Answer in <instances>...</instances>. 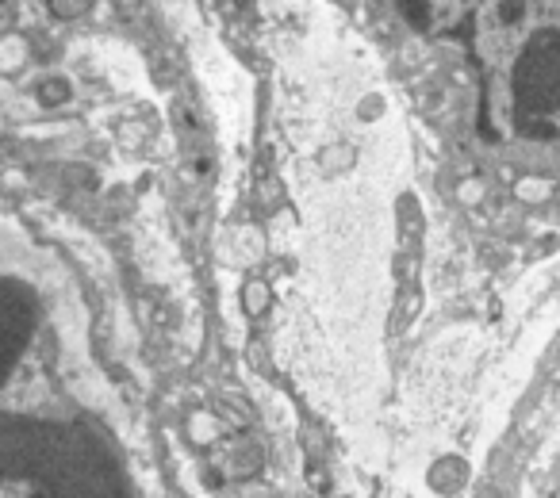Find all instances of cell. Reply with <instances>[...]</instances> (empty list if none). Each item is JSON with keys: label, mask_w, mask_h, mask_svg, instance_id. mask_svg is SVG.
<instances>
[{"label": "cell", "mask_w": 560, "mask_h": 498, "mask_svg": "<svg viewBox=\"0 0 560 498\" xmlns=\"http://www.w3.org/2000/svg\"><path fill=\"white\" fill-rule=\"evenodd\" d=\"M58 357L50 295L0 269V498H142L116 430Z\"/></svg>", "instance_id": "1"}]
</instances>
